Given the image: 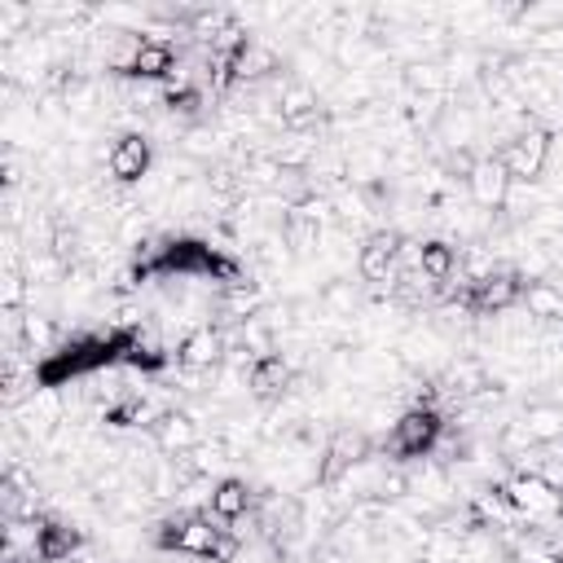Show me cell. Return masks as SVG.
Instances as JSON below:
<instances>
[{
  "mask_svg": "<svg viewBox=\"0 0 563 563\" xmlns=\"http://www.w3.org/2000/svg\"><path fill=\"white\" fill-rule=\"evenodd\" d=\"M440 431H444L440 413H435L431 405H413V409H405V413L391 422V431H387V449H391L396 457H422L427 449H435Z\"/></svg>",
  "mask_w": 563,
  "mask_h": 563,
  "instance_id": "1",
  "label": "cell"
},
{
  "mask_svg": "<svg viewBox=\"0 0 563 563\" xmlns=\"http://www.w3.org/2000/svg\"><path fill=\"white\" fill-rule=\"evenodd\" d=\"M545 158H550V132H545V128L519 132V136L497 154V163L506 167L510 180H537L541 167H545Z\"/></svg>",
  "mask_w": 563,
  "mask_h": 563,
  "instance_id": "2",
  "label": "cell"
},
{
  "mask_svg": "<svg viewBox=\"0 0 563 563\" xmlns=\"http://www.w3.org/2000/svg\"><path fill=\"white\" fill-rule=\"evenodd\" d=\"M400 255H405V238L396 233V229H378V233H369L365 238V246H361V277L365 282H396V273H400Z\"/></svg>",
  "mask_w": 563,
  "mask_h": 563,
  "instance_id": "3",
  "label": "cell"
},
{
  "mask_svg": "<svg viewBox=\"0 0 563 563\" xmlns=\"http://www.w3.org/2000/svg\"><path fill=\"white\" fill-rule=\"evenodd\" d=\"M523 299V282L515 273H488L479 282H471V295L462 299L471 312H506Z\"/></svg>",
  "mask_w": 563,
  "mask_h": 563,
  "instance_id": "4",
  "label": "cell"
},
{
  "mask_svg": "<svg viewBox=\"0 0 563 563\" xmlns=\"http://www.w3.org/2000/svg\"><path fill=\"white\" fill-rule=\"evenodd\" d=\"M123 75H136V79H163L172 75V44L167 40H154V35H136L128 57L119 62Z\"/></svg>",
  "mask_w": 563,
  "mask_h": 563,
  "instance_id": "5",
  "label": "cell"
},
{
  "mask_svg": "<svg viewBox=\"0 0 563 563\" xmlns=\"http://www.w3.org/2000/svg\"><path fill=\"white\" fill-rule=\"evenodd\" d=\"M150 158H154L150 141H145L141 132H128V136H119V141L110 145V154H106V167H110V176H114V180L132 185V180H141V176L150 172Z\"/></svg>",
  "mask_w": 563,
  "mask_h": 563,
  "instance_id": "6",
  "label": "cell"
},
{
  "mask_svg": "<svg viewBox=\"0 0 563 563\" xmlns=\"http://www.w3.org/2000/svg\"><path fill=\"white\" fill-rule=\"evenodd\" d=\"M466 185H471V198L479 207H501L506 194H510V176H506V167L497 158H479L475 172L466 176Z\"/></svg>",
  "mask_w": 563,
  "mask_h": 563,
  "instance_id": "7",
  "label": "cell"
},
{
  "mask_svg": "<svg viewBox=\"0 0 563 563\" xmlns=\"http://www.w3.org/2000/svg\"><path fill=\"white\" fill-rule=\"evenodd\" d=\"M251 510V488H246V479H220L216 488H211V501H207V515L216 519V523H238L242 515Z\"/></svg>",
  "mask_w": 563,
  "mask_h": 563,
  "instance_id": "8",
  "label": "cell"
},
{
  "mask_svg": "<svg viewBox=\"0 0 563 563\" xmlns=\"http://www.w3.org/2000/svg\"><path fill=\"white\" fill-rule=\"evenodd\" d=\"M506 497H510V506H519L528 515H554V510H563V493H554L541 479H510L506 484Z\"/></svg>",
  "mask_w": 563,
  "mask_h": 563,
  "instance_id": "9",
  "label": "cell"
},
{
  "mask_svg": "<svg viewBox=\"0 0 563 563\" xmlns=\"http://www.w3.org/2000/svg\"><path fill=\"white\" fill-rule=\"evenodd\" d=\"M365 435L361 431H339L334 440H330V449H325V466H321V484H334L347 466H356L361 457H365Z\"/></svg>",
  "mask_w": 563,
  "mask_h": 563,
  "instance_id": "10",
  "label": "cell"
},
{
  "mask_svg": "<svg viewBox=\"0 0 563 563\" xmlns=\"http://www.w3.org/2000/svg\"><path fill=\"white\" fill-rule=\"evenodd\" d=\"M413 260H418V273H422L427 282H435V286L457 273V251H453L449 242H422V246L413 251Z\"/></svg>",
  "mask_w": 563,
  "mask_h": 563,
  "instance_id": "11",
  "label": "cell"
},
{
  "mask_svg": "<svg viewBox=\"0 0 563 563\" xmlns=\"http://www.w3.org/2000/svg\"><path fill=\"white\" fill-rule=\"evenodd\" d=\"M220 356H224L220 330H198V334H189V339L180 343V352H176V361L189 365V369H207V365H216Z\"/></svg>",
  "mask_w": 563,
  "mask_h": 563,
  "instance_id": "12",
  "label": "cell"
},
{
  "mask_svg": "<svg viewBox=\"0 0 563 563\" xmlns=\"http://www.w3.org/2000/svg\"><path fill=\"white\" fill-rule=\"evenodd\" d=\"M286 378H290V365H286L277 352H260V361H255L251 374H246V383H251L255 396H273V391H282Z\"/></svg>",
  "mask_w": 563,
  "mask_h": 563,
  "instance_id": "13",
  "label": "cell"
},
{
  "mask_svg": "<svg viewBox=\"0 0 563 563\" xmlns=\"http://www.w3.org/2000/svg\"><path fill=\"white\" fill-rule=\"evenodd\" d=\"M317 238H321V220H317V211L295 207V211L286 216V242H290V246H299V251H308Z\"/></svg>",
  "mask_w": 563,
  "mask_h": 563,
  "instance_id": "14",
  "label": "cell"
},
{
  "mask_svg": "<svg viewBox=\"0 0 563 563\" xmlns=\"http://www.w3.org/2000/svg\"><path fill=\"white\" fill-rule=\"evenodd\" d=\"M519 303H528V312L532 317H563V295L554 290V286H545V282H532V286H523V299Z\"/></svg>",
  "mask_w": 563,
  "mask_h": 563,
  "instance_id": "15",
  "label": "cell"
},
{
  "mask_svg": "<svg viewBox=\"0 0 563 563\" xmlns=\"http://www.w3.org/2000/svg\"><path fill=\"white\" fill-rule=\"evenodd\" d=\"M312 110H317V92H312L308 84H286V88H282V119L299 123V119H308Z\"/></svg>",
  "mask_w": 563,
  "mask_h": 563,
  "instance_id": "16",
  "label": "cell"
},
{
  "mask_svg": "<svg viewBox=\"0 0 563 563\" xmlns=\"http://www.w3.org/2000/svg\"><path fill=\"white\" fill-rule=\"evenodd\" d=\"M158 440H163V449H189V444L198 440V431H194V422H189V418L172 413V418H163Z\"/></svg>",
  "mask_w": 563,
  "mask_h": 563,
  "instance_id": "17",
  "label": "cell"
},
{
  "mask_svg": "<svg viewBox=\"0 0 563 563\" xmlns=\"http://www.w3.org/2000/svg\"><path fill=\"white\" fill-rule=\"evenodd\" d=\"M519 563H563V559L559 554H523Z\"/></svg>",
  "mask_w": 563,
  "mask_h": 563,
  "instance_id": "18",
  "label": "cell"
}]
</instances>
